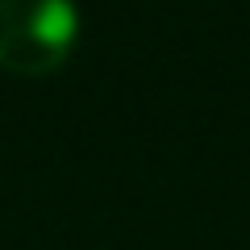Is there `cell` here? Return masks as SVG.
Masks as SVG:
<instances>
[{"label": "cell", "instance_id": "cell-1", "mask_svg": "<svg viewBox=\"0 0 250 250\" xmlns=\"http://www.w3.org/2000/svg\"><path fill=\"white\" fill-rule=\"evenodd\" d=\"M80 38L75 0H0V67L13 75H50Z\"/></svg>", "mask_w": 250, "mask_h": 250}]
</instances>
